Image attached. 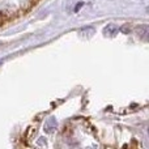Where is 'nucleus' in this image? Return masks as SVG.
I'll return each instance as SVG.
<instances>
[{
	"instance_id": "nucleus-1",
	"label": "nucleus",
	"mask_w": 149,
	"mask_h": 149,
	"mask_svg": "<svg viewBox=\"0 0 149 149\" xmlns=\"http://www.w3.org/2000/svg\"><path fill=\"white\" fill-rule=\"evenodd\" d=\"M56 127H58L56 119H55V118H50V119H47V122L45 123L43 130H45V132H47V134H52V132L56 130Z\"/></svg>"
},
{
	"instance_id": "nucleus-2",
	"label": "nucleus",
	"mask_w": 149,
	"mask_h": 149,
	"mask_svg": "<svg viewBox=\"0 0 149 149\" xmlns=\"http://www.w3.org/2000/svg\"><path fill=\"white\" fill-rule=\"evenodd\" d=\"M137 34H140L143 38H147L148 37V26L147 25L137 26Z\"/></svg>"
},
{
	"instance_id": "nucleus-3",
	"label": "nucleus",
	"mask_w": 149,
	"mask_h": 149,
	"mask_svg": "<svg viewBox=\"0 0 149 149\" xmlns=\"http://www.w3.org/2000/svg\"><path fill=\"white\" fill-rule=\"evenodd\" d=\"M115 31H118V28L114 25H109V26H106V29H105V33L109 34V36H114Z\"/></svg>"
},
{
	"instance_id": "nucleus-4",
	"label": "nucleus",
	"mask_w": 149,
	"mask_h": 149,
	"mask_svg": "<svg viewBox=\"0 0 149 149\" xmlns=\"http://www.w3.org/2000/svg\"><path fill=\"white\" fill-rule=\"evenodd\" d=\"M120 30H122V31H123V33H128V31H130V30H131V29H130V26H128V25H124V26H123V28H122V29H120Z\"/></svg>"
}]
</instances>
